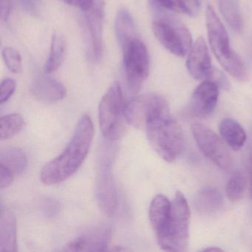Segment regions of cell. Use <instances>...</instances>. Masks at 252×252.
<instances>
[{"mask_svg": "<svg viewBox=\"0 0 252 252\" xmlns=\"http://www.w3.org/2000/svg\"><path fill=\"white\" fill-rule=\"evenodd\" d=\"M205 252H222V249H219V248H209V249H203Z\"/></svg>", "mask_w": 252, "mask_h": 252, "instance_id": "obj_34", "label": "cell"}, {"mask_svg": "<svg viewBox=\"0 0 252 252\" xmlns=\"http://www.w3.org/2000/svg\"><path fill=\"white\" fill-rule=\"evenodd\" d=\"M24 119L18 113L7 115L0 119V139L2 141L13 138L23 129Z\"/></svg>", "mask_w": 252, "mask_h": 252, "instance_id": "obj_25", "label": "cell"}, {"mask_svg": "<svg viewBox=\"0 0 252 252\" xmlns=\"http://www.w3.org/2000/svg\"><path fill=\"white\" fill-rule=\"evenodd\" d=\"M106 146L102 147L98 158L95 196L100 209L111 217L117 206V192L113 176V155Z\"/></svg>", "mask_w": 252, "mask_h": 252, "instance_id": "obj_7", "label": "cell"}, {"mask_svg": "<svg viewBox=\"0 0 252 252\" xmlns=\"http://www.w3.org/2000/svg\"><path fill=\"white\" fill-rule=\"evenodd\" d=\"M206 29L211 49L222 68L234 79L245 81L248 72L244 63L231 48L228 33L215 10L208 5L206 10Z\"/></svg>", "mask_w": 252, "mask_h": 252, "instance_id": "obj_3", "label": "cell"}, {"mask_svg": "<svg viewBox=\"0 0 252 252\" xmlns=\"http://www.w3.org/2000/svg\"><path fill=\"white\" fill-rule=\"evenodd\" d=\"M111 238L110 228L104 226L90 228L72 240L64 247L66 252H101L106 251Z\"/></svg>", "mask_w": 252, "mask_h": 252, "instance_id": "obj_13", "label": "cell"}, {"mask_svg": "<svg viewBox=\"0 0 252 252\" xmlns=\"http://www.w3.org/2000/svg\"><path fill=\"white\" fill-rule=\"evenodd\" d=\"M115 32L121 49L136 39L137 30L133 17L126 8L119 10L115 20Z\"/></svg>", "mask_w": 252, "mask_h": 252, "instance_id": "obj_17", "label": "cell"}, {"mask_svg": "<svg viewBox=\"0 0 252 252\" xmlns=\"http://www.w3.org/2000/svg\"><path fill=\"white\" fill-rule=\"evenodd\" d=\"M219 96V86L212 80H204L194 90L190 101V111L199 118L212 114Z\"/></svg>", "mask_w": 252, "mask_h": 252, "instance_id": "obj_14", "label": "cell"}, {"mask_svg": "<svg viewBox=\"0 0 252 252\" xmlns=\"http://www.w3.org/2000/svg\"><path fill=\"white\" fill-rule=\"evenodd\" d=\"M15 174L4 165L0 164V187L2 189L8 188L12 184Z\"/></svg>", "mask_w": 252, "mask_h": 252, "instance_id": "obj_29", "label": "cell"}, {"mask_svg": "<svg viewBox=\"0 0 252 252\" xmlns=\"http://www.w3.org/2000/svg\"><path fill=\"white\" fill-rule=\"evenodd\" d=\"M249 159H250L251 195H252V141H251L250 156H249Z\"/></svg>", "mask_w": 252, "mask_h": 252, "instance_id": "obj_32", "label": "cell"}, {"mask_svg": "<svg viewBox=\"0 0 252 252\" xmlns=\"http://www.w3.org/2000/svg\"><path fill=\"white\" fill-rule=\"evenodd\" d=\"M17 88V82L14 79L7 78L1 83L0 88V103L6 102L15 92Z\"/></svg>", "mask_w": 252, "mask_h": 252, "instance_id": "obj_28", "label": "cell"}, {"mask_svg": "<svg viewBox=\"0 0 252 252\" xmlns=\"http://www.w3.org/2000/svg\"><path fill=\"white\" fill-rule=\"evenodd\" d=\"M246 188V180L244 175L237 173L233 175L226 186V194L231 201H238L243 198Z\"/></svg>", "mask_w": 252, "mask_h": 252, "instance_id": "obj_26", "label": "cell"}, {"mask_svg": "<svg viewBox=\"0 0 252 252\" xmlns=\"http://www.w3.org/2000/svg\"><path fill=\"white\" fill-rule=\"evenodd\" d=\"M219 132L224 142L234 150H239L244 145L246 134L243 126L231 119H225L219 125Z\"/></svg>", "mask_w": 252, "mask_h": 252, "instance_id": "obj_19", "label": "cell"}, {"mask_svg": "<svg viewBox=\"0 0 252 252\" xmlns=\"http://www.w3.org/2000/svg\"><path fill=\"white\" fill-rule=\"evenodd\" d=\"M187 70L197 80H211L215 69L212 67L209 49L203 38L199 37L188 53Z\"/></svg>", "mask_w": 252, "mask_h": 252, "instance_id": "obj_12", "label": "cell"}, {"mask_svg": "<svg viewBox=\"0 0 252 252\" xmlns=\"http://www.w3.org/2000/svg\"><path fill=\"white\" fill-rule=\"evenodd\" d=\"M222 204L220 193L214 188H205L197 194L196 206L201 212L211 213L218 210Z\"/></svg>", "mask_w": 252, "mask_h": 252, "instance_id": "obj_23", "label": "cell"}, {"mask_svg": "<svg viewBox=\"0 0 252 252\" xmlns=\"http://www.w3.org/2000/svg\"><path fill=\"white\" fill-rule=\"evenodd\" d=\"M220 9L227 23L236 32L243 29V22L238 0H220Z\"/></svg>", "mask_w": 252, "mask_h": 252, "instance_id": "obj_24", "label": "cell"}, {"mask_svg": "<svg viewBox=\"0 0 252 252\" xmlns=\"http://www.w3.org/2000/svg\"><path fill=\"white\" fill-rule=\"evenodd\" d=\"M66 43L63 36L54 33L51 38L49 56L45 63L44 70L46 74L57 71L64 62L65 57Z\"/></svg>", "mask_w": 252, "mask_h": 252, "instance_id": "obj_20", "label": "cell"}, {"mask_svg": "<svg viewBox=\"0 0 252 252\" xmlns=\"http://www.w3.org/2000/svg\"><path fill=\"white\" fill-rule=\"evenodd\" d=\"M63 1L75 8H79L82 11L89 10L95 2V0H63Z\"/></svg>", "mask_w": 252, "mask_h": 252, "instance_id": "obj_30", "label": "cell"}, {"mask_svg": "<svg viewBox=\"0 0 252 252\" xmlns=\"http://www.w3.org/2000/svg\"><path fill=\"white\" fill-rule=\"evenodd\" d=\"M191 127L197 147L203 155L220 169H229L232 166V158L222 139L203 124L194 123Z\"/></svg>", "mask_w": 252, "mask_h": 252, "instance_id": "obj_11", "label": "cell"}, {"mask_svg": "<svg viewBox=\"0 0 252 252\" xmlns=\"http://www.w3.org/2000/svg\"><path fill=\"white\" fill-rule=\"evenodd\" d=\"M152 29L158 41L177 57H185L192 46L191 33L178 20L161 17L153 21Z\"/></svg>", "mask_w": 252, "mask_h": 252, "instance_id": "obj_5", "label": "cell"}, {"mask_svg": "<svg viewBox=\"0 0 252 252\" xmlns=\"http://www.w3.org/2000/svg\"><path fill=\"white\" fill-rule=\"evenodd\" d=\"M126 82L131 94H138L150 73V57L147 47L136 38L122 50Z\"/></svg>", "mask_w": 252, "mask_h": 252, "instance_id": "obj_6", "label": "cell"}, {"mask_svg": "<svg viewBox=\"0 0 252 252\" xmlns=\"http://www.w3.org/2000/svg\"><path fill=\"white\" fill-rule=\"evenodd\" d=\"M172 210V202L163 194H157L152 200L149 210L150 223L156 236L166 228Z\"/></svg>", "mask_w": 252, "mask_h": 252, "instance_id": "obj_16", "label": "cell"}, {"mask_svg": "<svg viewBox=\"0 0 252 252\" xmlns=\"http://www.w3.org/2000/svg\"><path fill=\"white\" fill-rule=\"evenodd\" d=\"M92 120L83 115L78 122L73 137L61 155L47 163L40 172V181L45 185L60 184L74 175L85 161L94 139Z\"/></svg>", "mask_w": 252, "mask_h": 252, "instance_id": "obj_1", "label": "cell"}, {"mask_svg": "<svg viewBox=\"0 0 252 252\" xmlns=\"http://www.w3.org/2000/svg\"><path fill=\"white\" fill-rule=\"evenodd\" d=\"M2 59L7 68L14 73H20L23 71V60L20 53L13 48H3Z\"/></svg>", "mask_w": 252, "mask_h": 252, "instance_id": "obj_27", "label": "cell"}, {"mask_svg": "<svg viewBox=\"0 0 252 252\" xmlns=\"http://www.w3.org/2000/svg\"><path fill=\"white\" fill-rule=\"evenodd\" d=\"M112 251H116V252H126V251H129V249H126V248H122V246H116V247L112 249Z\"/></svg>", "mask_w": 252, "mask_h": 252, "instance_id": "obj_33", "label": "cell"}, {"mask_svg": "<svg viewBox=\"0 0 252 252\" xmlns=\"http://www.w3.org/2000/svg\"><path fill=\"white\" fill-rule=\"evenodd\" d=\"M81 26L86 41L87 52L94 63L101 61L103 56V26L104 21V3L103 0H95L94 5L82 11Z\"/></svg>", "mask_w": 252, "mask_h": 252, "instance_id": "obj_10", "label": "cell"}, {"mask_svg": "<svg viewBox=\"0 0 252 252\" xmlns=\"http://www.w3.org/2000/svg\"><path fill=\"white\" fill-rule=\"evenodd\" d=\"M123 109L122 88L119 82H114L101 98L98 107L100 129L106 139L114 141L119 137Z\"/></svg>", "mask_w": 252, "mask_h": 252, "instance_id": "obj_8", "label": "cell"}, {"mask_svg": "<svg viewBox=\"0 0 252 252\" xmlns=\"http://www.w3.org/2000/svg\"><path fill=\"white\" fill-rule=\"evenodd\" d=\"M168 111L169 107L167 101L161 95L146 94L128 101L124 106L123 115L131 126L138 129H145L150 121Z\"/></svg>", "mask_w": 252, "mask_h": 252, "instance_id": "obj_9", "label": "cell"}, {"mask_svg": "<svg viewBox=\"0 0 252 252\" xmlns=\"http://www.w3.org/2000/svg\"><path fill=\"white\" fill-rule=\"evenodd\" d=\"M0 164L11 169L14 174L20 175L27 169L26 153L17 147H7L0 152Z\"/></svg>", "mask_w": 252, "mask_h": 252, "instance_id": "obj_21", "label": "cell"}, {"mask_svg": "<svg viewBox=\"0 0 252 252\" xmlns=\"http://www.w3.org/2000/svg\"><path fill=\"white\" fill-rule=\"evenodd\" d=\"M17 222L11 211L2 212L0 216V252H17Z\"/></svg>", "mask_w": 252, "mask_h": 252, "instance_id": "obj_18", "label": "cell"}, {"mask_svg": "<svg viewBox=\"0 0 252 252\" xmlns=\"http://www.w3.org/2000/svg\"><path fill=\"white\" fill-rule=\"evenodd\" d=\"M11 11V0H0V14L2 21H7Z\"/></svg>", "mask_w": 252, "mask_h": 252, "instance_id": "obj_31", "label": "cell"}, {"mask_svg": "<svg viewBox=\"0 0 252 252\" xmlns=\"http://www.w3.org/2000/svg\"><path fill=\"white\" fill-rule=\"evenodd\" d=\"M154 6L195 17L200 11L199 0H150Z\"/></svg>", "mask_w": 252, "mask_h": 252, "instance_id": "obj_22", "label": "cell"}, {"mask_svg": "<svg viewBox=\"0 0 252 252\" xmlns=\"http://www.w3.org/2000/svg\"><path fill=\"white\" fill-rule=\"evenodd\" d=\"M147 138L159 156L166 161L173 162L184 151L185 138L181 126L172 117L170 112L152 119L145 127Z\"/></svg>", "mask_w": 252, "mask_h": 252, "instance_id": "obj_2", "label": "cell"}, {"mask_svg": "<svg viewBox=\"0 0 252 252\" xmlns=\"http://www.w3.org/2000/svg\"><path fill=\"white\" fill-rule=\"evenodd\" d=\"M190 209L185 196L177 191L166 228L156 236L158 243L166 252H184L189 239Z\"/></svg>", "mask_w": 252, "mask_h": 252, "instance_id": "obj_4", "label": "cell"}, {"mask_svg": "<svg viewBox=\"0 0 252 252\" xmlns=\"http://www.w3.org/2000/svg\"><path fill=\"white\" fill-rule=\"evenodd\" d=\"M32 95L45 104H54L64 99L66 89L64 85L52 78L39 76L33 79L30 87Z\"/></svg>", "mask_w": 252, "mask_h": 252, "instance_id": "obj_15", "label": "cell"}]
</instances>
